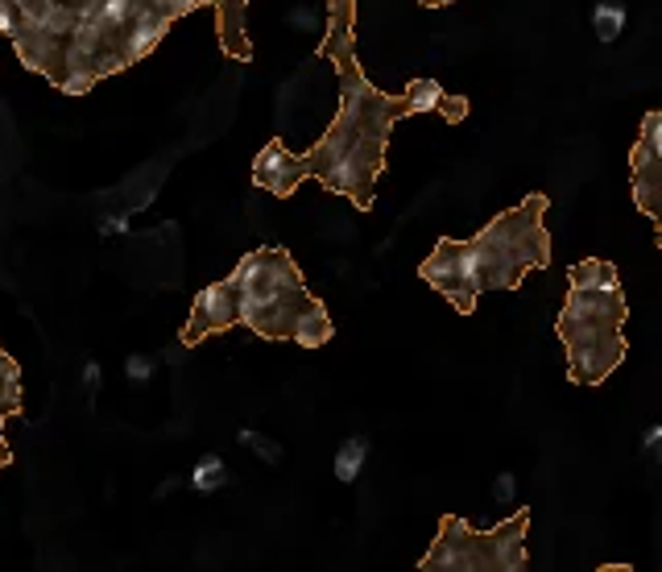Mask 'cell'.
Returning a JSON list of instances; mask_svg holds the SVG:
<instances>
[{"label": "cell", "instance_id": "6da1fadb", "mask_svg": "<svg viewBox=\"0 0 662 572\" xmlns=\"http://www.w3.org/2000/svg\"><path fill=\"white\" fill-rule=\"evenodd\" d=\"M357 0H327V37L319 54L332 58L340 75V112L323 141L306 154V171L327 191L348 195L360 212L373 208V187L386 171V145L398 117H410L406 96L377 91L357 63V37H352Z\"/></svg>", "mask_w": 662, "mask_h": 572}, {"label": "cell", "instance_id": "7a4b0ae2", "mask_svg": "<svg viewBox=\"0 0 662 572\" xmlns=\"http://www.w3.org/2000/svg\"><path fill=\"white\" fill-rule=\"evenodd\" d=\"M546 195H527L518 208L492 216L468 245L480 291H518L522 278L551 261V237H546Z\"/></svg>", "mask_w": 662, "mask_h": 572}, {"label": "cell", "instance_id": "3957f363", "mask_svg": "<svg viewBox=\"0 0 662 572\" xmlns=\"http://www.w3.org/2000/svg\"><path fill=\"white\" fill-rule=\"evenodd\" d=\"M232 287L240 295V324L270 341H294L303 312L315 303L306 291L299 266L286 249H253L232 270Z\"/></svg>", "mask_w": 662, "mask_h": 572}, {"label": "cell", "instance_id": "277c9868", "mask_svg": "<svg viewBox=\"0 0 662 572\" xmlns=\"http://www.w3.org/2000/svg\"><path fill=\"white\" fill-rule=\"evenodd\" d=\"M626 299L621 291H572L560 312V341L567 348V378L600 386L626 361Z\"/></svg>", "mask_w": 662, "mask_h": 572}, {"label": "cell", "instance_id": "5b68a950", "mask_svg": "<svg viewBox=\"0 0 662 572\" xmlns=\"http://www.w3.org/2000/svg\"><path fill=\"white\" fill-rule=\"evenodd\" d=\"M527 522L530 515L518 510L510 522L492 531H473L468 522L443 519L439 539L431 543L423 569H527Z\"/></svg>", "mask_w": 662, "mask_h": 572}, {"label": "cell", "instance_id": "8992f818", "mask_svg": "<svg viewBox=\"0 0 662 572\" xmlns=\"http://www.w3.org/2000/svg\"><path fill=\"white\" fill-rule=\"evenodd\" d=\"M419 274H423L426 287H435V291L464 315L473 312L476 299L485 295L480 282H476L473 258H468V245L464 241H439L431 249V258L419 266Z\"/></svg>", "mask_w": 662, "mask_h": 572}, {"label": "cell", "instance_id": "52a82bcc", "mask_svg": "<svg viewBox=\"0 0 662 572\" xmlns=\"http://www.w3.org/2000/svg\"><path fill=\"white\" fill-rule=\"evenodd\" d=\"M232 324H240V295L237 287H232V278H224V282H211L207 291L195 295L191 320L187 328H183V345H199L204 336L228 332Z\"/></svg>", "mask_w": 662, "mask_h": 572}, {"label": "cell", "instance_id": "ba28073f", "mask_svg": "<svg viewBox=\"0 0 662 572\" xmlns=\"http://www.w3.org/2000/svg\"><path fill=\"white\" fill-rule=\"evenodd\" d=\"M303 179H311V171H306V154H290L282 141H270L261 154H257L253 162V183L257 187L273 191V195H294V187L303 183Z\"/></svg>", "mask_w": 662, "mask_h": 572}, {"label": "cell", "instance_id": "9c48e42d", "mask_svg": "<svg viewBox=\"0 0 662 572\" xmlns=\"http://www.w3.org/2000/svg\"><path fill=\"white\" fill-rule=\"evenodd\" d=\"M171 25H174L171 13H162L158 4H150V0H145V9H141V13L133 18V25H129V30L117 37V51H120V58H124V67H129V63H141L145 54H153V46L166 37V30H171Z\"/></svg>", "mask_w": 662, "mask_h": 572}, {"label": "cell", "instance_id": "30bf717a", "mask_svg": "<svg viewBox=\"0 0 662 572\" xmlns=\"http://www.w3.org/2000/svg\"><path fill=\"white\" fill-rule=\"evenodd\" d=\"M199 4H211L216 9V25H220V46L228 58H249L253 46H249V34H245V9L249 0H199Z\"/></svg>", "mask_w": 662, "mask_h": 572}, {"label": "cell", "instance_id": "8fae6325", "mask_svg": "<svg viewBox=\"0 0 662 572\" xmlns=\"http://www.w3.org/2000/svg\"><path fill=\"white\" fill-rule=\"evenodd\" d=\"M406 105H410V117H414V112H443L447 121H459V117L468 112L464 100H452V96L443 91L439 79H414V84L406 87Z\"/></svg>", "mask_w": 662, "mask_h": 572}, {"label": "cell", "instance_id": "7c38bea8", "mask_svg": "<svg viewBox=\"0 0 662 572\" xmlns=\"http://www.w3.org/2000/svg\"><path fill=\"white\" fill-rule=\"evenodd\" d=\"M567 291H621V274L612 261L584 258L567 270Z\"/></svg>", "mask_w": 662, "mask_h": 572}, {"label": "cell", "instance_id": "4fadbf2b", "mask_svg": "<svg viewBox=\"0 0 662 572\" xmlns=\"http://www.w3.org/2000/svg\"><path fill=\"white\" fill-rule=\"evenodd\" d=\"M294 341L303 348H319L332 341V315L323 312V303L315 299L311 307L303 312V320H299V328H294Z\"/></svg>", "mask_w": 662, "mask_h": 572}, {"label": "cell", "instance_id": "5bb4252c", "mask_svg": "<svg viewBox=\"0 0 662 572\" xmlns=\"http://www.w3.org/2000/svg\"><path fill=\"white\" fill-rule=\"evenodd\" d=\"M593 30L600 42H617L621 30H626V9L621 4H612V0H600L593 9Z\"/></svg>", "mask_w": 662, "mask_h": 572}, {"label": "cell", "instance_id": "9a60e30c", "mask_svg": "<svg viewBox=\"0 0 662 572\" xmlns=\"http://www.w3.org/2000/svg\"><path fill=\"white\" fill-rule=\"evenodd\" d=\"M365 440H348L340 452H336V477L340 482H357L360 468H365Z\"/></svg>", "mask_w": 662, "mask_h": 572}, {"label": "cell", "instance_id": "2e32d148", "mask_svg": "<svg viewBox=\"0 0 662 572\" xmlns=\"http://www.w3.org/2000/svg\"><path fill=\"white\" fill-rule=\"evenodd\" d=\"M220 482H224V461L220 456H204L199 468H195V489H199V494H211Z\"/></svg>", "mask_w": 662, "mask_h": 572}, {"label": "cell", "instance_id": "e0dca14e", "mask_svg": "<svg viewBox=\"0 0 662 572\" xmlns=\"http://www.w3.org/2000/svg\"><path fill=\"white\" fill-rule=\"evenodd\" d=\"M21 30V9L18 0H0V37H13Z\"/></svg>", "mask_w": 662, "mask_h": 572}, {"label": "cell", "instance_id": "ac0fdd59", "mask_svg": "<svg viewBox=\"0 0 662 572\" xmlns=\"http://www.w3.org/2000/svg\"><path fill=\"white\" fill-rule=\"evenodd\" d=\"M662 444V428H650V432H645V449H659Z\"/></svg>", "mask_w": 662, "mask_h": 572}, {"label": "cell", "instance_id": "d6986e66", "mask_svg": "<svg viewBox=\"0 0 662 572\" xmlns=\"http://www.w3.org/2000/svg\"><path fill=\"white\" fill-rule=\"evenodd\" d=\"M129 374H133V378H145V374H150V365H145V361H133V365H129Z\"/></svg>", "mask_w": 662, "mask_h": 572}, {"label": "cell", "instance_id": "ffe728a7", "mask_svg": "<svg viewBox=\"0 0 662 572\" xmlns=\"http://www.w3.org/2000/svg\"><path fill=\"white\" fill-rule=\"evenodd\" d=\"M650 220H654V225H659V245H662V204L654 212H650Z\"/></svg>", "mask_w": 662, "mask_h": 572}, {"label": "cell", "instance_id": "44dd1931", "mask_svg": "<svg viewBox=\"0 0 662 572\" xmlns=\"http://www.w3.org/2000/svg\"><path fill=\"white\" fill-rule=\"evenodd\" d=\"M426 9H435V4H452V0H423Z\"/></svg>", "mask_w": 662, "mask_h": 572}, {"label": "cell", "instance_id": "7402d4cb", "mask_svg": "<svg viewBox=\"0 0 662 572\" xmlns=\"http://www.w3.org/2000/svg\"><path fill=\"white\" fill-rule=\"evenodd\" d=\"M659 461H662V444H659Z\"/></svg>", "mask_w": 662, "mask_h": 572}]
</instances>
